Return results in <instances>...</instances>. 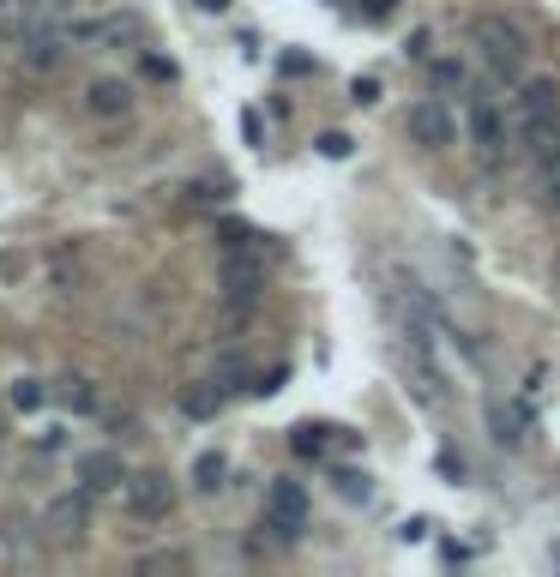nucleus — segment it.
Listing matches in <instances>:
<instances>
[{"label": "nucleus", "instance_id": "1", "mask_svg": "<svg viewBox=\"0 0 560 577\" xmlns=\"http://www.w3.org/2000/svg\"><path fill=\"white\" fill-rule=\"evenodd\" d=\"M42 536H49L54 548H78V541L91 536V493L85 488L54 493V500L42 505Z\"/></svg>", "mask_w": 560, "mask_h": 577}, {"label": "nucleus", "instance_id": "2", "mask_svg": "<svg viewBox=\"0 0 560 577\" xmlns=\"http://www.w3.org/2000/svg\"><path fill=\"white\" fill-rule=\"evenodd\" d=\"M464 127L470 139H476V151L483 156H500L512 139V121H507V103H495V90H470L464 97Z\"/></svg>", "mask_w": 560, "mask_h": 577}, {"label": "nucleus", "instance_id": "3", "mask_svg": "<svg viewBox=\"0 0 560 577\" xmlns=\"http://www.w3.org/2000/svg\"><path fill=\"white\" fill-rule=\"evenodd\" d=\"M121 493H127V517L133 524H163V517L175 512V481L163 469H139L121 481Z\"/></svg>", "mask_w": 560, "mask_h": 577}, {"label": "nucleus", "instance_id": "4", "mask_svg": "<svg viewBox=\"0 0 560 577\" xmlns=\"http://www.w3.org/2000/svg\"><path fill=\"white\" fill-rule=\"evenodd\" d=\"M470 37H476V49H483L488 61L500 66V73H512V66H519L524 54H531V42H524V30L512 25L507 13H483V18H476V25H470Z\"/></svg>", "mask_w": 560, "mask_h": 577}, {"label": "nucleus", "instance_id": "5", "mask_svg": "<svg viewBox=\"0 0 560 577\" xmlns=\"http://www.w3.org/2000/svg\"><path fill=\"white\" fill-rule=\"evenodd\" d=\"M217 289H223V301H229V308H248V301L265 289V265L248 253V247H229V253H223V265H217Z\"/></svg>", "mask_w": 560, "mask_h": 577}, {"label": "nucleus", "instance_id": "6", "mask_svg": "<svg viewBox=\"0 0 560 577\" xmlns=\"http://www.w3.org/2000/svg\"><path fill=\"white\" fill-rule=\"evenodd\" d=\"M405 133H410V145H422V151H446V145L458 139V121H452V109H446L440 97H422V103H410Z\"/></svg>", "mask_w": 560, "mask_h": 577}, {"label": "nucleus", "instance_id": "7", "mask_svg": "<svg viewBox=\"0 0 560 577\" xmlns=\"http://www.w3.org/2000/svg\"><path fill=\"white\" fill-rule=\"evenodd\" d=\"M265 529H277L284 541H296L308 529V493L296 481H272V493H265Z\"/></svg>", "mask_w": 560, "mask_h": 577}, {"label": "nucleus", "instance_id": "8", "mask_svg": "<svg viewBox=\"0 0 560 577\" xmlns=\"http://www.w3.org/2000/svg\"><path fill=\"white\" fill-rule=\"evenodd\" d=\"M66 61V25L54 18H25V66L30 73H54Z\"/></svg>", "mask_w": 560, "mask_h": 577}, {"label": "nucleus", "instance_id": "9", "mask_svg": "<svg viewBox=\"0 0 560 577\" xmlns=\"http://www.w3.org/2000/svg\"><path fill=\"white\" fill-rule=\"evenodd\" d=\"M73 37H85L91 49H139L145 25H139V13H103V18H91V25H78Z\"/></svg>", "mask_w": 560, "mask_h": 577}, {"label": "nucleus", "instance_id": "10", "mask_svg": "<svg viewBox=\"0 0 560 577\" xmlns=\"http://www.w3.org/2000/svg\"><path fill=\"white\" fill-rule=\"evenodd\" d=\"M121 481H127V463H121L115 446L91 451V457L78 463V488H85V493H115Z\"/></svg>", "mask_w": 560, "mask_h": 577}, {"label": "nucleus", "instance_id": "11", "mask_svg": "<svg viewBox=\"0 0 560 577\" xmlns=\"http://www.w3.org/2000/svg\"><path fill=\"white\" fill-rule=\"evenodd\" d=\"M85 109H91L97 121L133 115V85L127 78H91V85H85Z\"/></svg>", "mask_w": 560, "mask_h": 577}, {"label": "nucleus", "instance_id": "12", "mask_svg": "<svg viewBox=\"0 0 560 577\" xmlns=\"http://www.w3.org/2000/svg\"><path fill=\"white\" fill-rule=\"evenodd\" d=\"M42 277H49L54 296H78V289H85V253H78L73 241H61L49 253V265H42Z\"/></svg>", "mask_w": 560, "mask_h": 577}, {"label": "nucleus", "instance_id": "13", "mask_svg": "<svg viewBox=\"0 0 560 577\" xmlns=\"http://www.w3.org/2000/svg\"><path fill=\"white\" fill-rule=\"evenodd\" d=\"M223 398H229V391H223L217 379H194L182 391V415H194V422H211V415L223 410Z\"/></svg>", "mask_w": 560, "mask_h": 577}, {"label": "nucleus", "instance_id": "14", "mask_svg": "<svg viewBox=\"0 0 560 577\" xmlns=\"http://www.w3.org/2000/svg\"><path fill=\"white\" fill-rule=\"evenodd\" d=\"M49 391H54V398H61L73 415H97V391H91V379H85V373H61Z\"/></svg>", "mask_w": 560, "mask_h": 577}, {"label": "nucleus", "instance_id": "15", "mask_svg": "<svg viewBox=\"0 0 560 577\" xmlns=\"http://www.w3.org/2000/svg\"><path fill=\"white\" fill-rule=\"evenodd\" d=\"M223 475H229L223 451H206V457L194 463V488H199V493H217V488H223Z\"/></svg>", "mask_w": 560, "mask_h": 577}, {"label": "nucleus", "instance_id": "16", "mask_svg": "<svg viewBox=\"0 0 560 577\" xmlns=\"http://www.w3.org/2000/svg\"><path fill=\"white\" fill-rule=\"evenodd\" d=\"M42 403H49V385L42 379H13V410L18 415H37Z\"/></svg>", "mask_w": 560, "mask_h": 577}, {"label": "nucleus", "instance_id": "17", "mask_svg": "<svg viewBox=\"0 0 560 577\" xmlns=\"http://www.w3.org/2000/svg\"><path fill=\"white\" fill-rule=\"evenodd\" d=\"M428 78H434V90H440V97H446V90H470V73L458 61H434Z\"/></svg>", "mask_w": 560, "mask_h": 577}, {"label": "nucleus", "instance_id": "18", "mask_svg": "<svg viewBox=\"0 0 560 577\" xmlns=\"http://www.w3.org/2000/svg\"><path fill=\"white\" fill-rule=\"evenodd\" d=\"M296 457H326V427H296Z\"/></svg>", "mask_w": 560, "mask_h": 577}, {"label": "nucleus", "instance_id": "19", "mask_svg": "<svg viewBox=\"0 0 560 577\" xmlns=\"http://www.w3.org/2000/svg\"><path fill=\"white\" fill-rule=\"evenodd\" d=\"M488 422H495V439H500V446H519V439H524V434H512V415L500 410V403H488Z\"/></svg>", "mask_w": 560, "mask_h": 577}, {"label": "nucleus", "instance_id": "20", "mask_svg": "<svg viewBox=\"0 0 560 577\" xmlns=\"http://www.w3.org/2000/svg\"><path fill=\"white\" fill-rule=\"evenodd\" d=\"M338 488H344V500H368V475H356V469H338Z\"/></svg>", "mask_w": 560, "mask_h": 577}, {"label": "nucleus", "instance_id": "21", "mask_svg": "<svg viewBox=\"0 0 560 577\" xmlns=\"http://www.w3.org/2000/svg\"><path fill=\"white\" fill-rule=\"evenodd\" d=\"M320 156H332V163L350 156V139H344V133H320Z\"/></svg>", "mask_w": 560, "mask_h": 577}, {"label": "nucleus", "instance_id": "22", "mask_svg": "<svg viewBox=\"0 0 560 577\" xmlns=\"http://www.w3.org/2000/svg\"><path fill=\"white\" fill-rule=\"evenodd\" d=\"M350 103H379V78H356V85H350Z\"/></svg>", "mask_w": 560, "mask_h": 577}, {"label": "nucleus", "instance_id": "23", "mask_svg": "<svg viewBox=\"0 0 560 577\" xmlns=\"http://www.w3.org/2000/svg\"><path fill=\"white\" fill-rule=\"evenodd\" d=\"M248 241H253L248 223H223V247H248Z\"/></svg>", "mask_w": 560, "mask_h": 577}, {"label": "nucleus", "instance_id": "24", "mask_svg": "<svg viewBox=\"0 0 560 577\" xmlns=\"http://www.w3.org/2000/svg\"><path fill=\"white\" fill-rule=\"evenodd\" d=\"M391 7H398V0H362V18H374V25H379V18H391Z\"/></svg>", "mask_w": 560, "mask_h": 577}, {"label": "nucleus", "instance_id": "25", "mask_svg": "<svg viewBox=\"0 0 560 577\" xmlns=\"http://www.w3.org/2000/svg\"><path fill=\"white\" fill-rule=\"evenodd\" d=\"M548 205L560 211V168H555V175H548Z\"/></svg>", "mask_w": 560, "mask_h": 577}, {"label": "nucleus", "instance_id": "26", "mask_svg": "<svg viewBox=\"0 0 560 577\" xmlns=\"http://www.w3.org/2000/svg\"><path fill=\"white\" fill-rule=\"evenodd\" d=\"M199 7H211V13H223V7H229V0H199Z\"/></svg>", "mask_w": 560, "mask_h": 577}]
</instances>
